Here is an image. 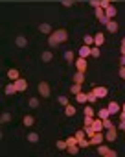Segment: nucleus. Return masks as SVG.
<instances>
[{
	"mask_svg": "<svg viewBox=\"0 0 125 157\" xmlns=\"http://www.w3.org/2000/svg\"><path fill=\"white\" fill-rule=\"evenodd\" d=\"M53 37H55V41L61 44V43H65L66 39H68V32L66 30H62V28H59V30H53V33H52Z\"/></svg>",
	"mask_w": 125,
	"mask_h": 157,
	"instance_id": "1",
	"label": "nucleus"
},
{
	"mask_svg": "<svg viewBox=\"0 0 125 157\" xmlns=\"http://www.w3.org/2000/svg\"><path fill=\"white\" fill-rule=\"evenodd\" d=\"M98 153L103 155V157H116V155H118L116 150H109V148L103 146V144H98Z\"/></svg>",
	"mask_w": 125,
	"mask_h": 157,
	"instance_id": "2",
	"label": "nucleus"
},
{
	"mask_svg": "<svg viewBox=\"0 0 125 157\" xmlns=\"http://www.w3.org/2000/svg\"><path fill=\"white\" fill-rule=\"evenodd\" d=\"M37 89H39V94H41L42 98H48V96L52 94V89H50V85H48L46 82H41Z\"/></svg>",
	"mask_w": 125,
	"mask_h": 157,
	"instance_id": "3",
	"label": "nucleus"
},
{
	"mask_svg": "<svg viewBox=\"0 0 125 157\" xmlns=\"http://www.w3.org/2000/svg\"><path fill=\"white\" fill-rule=\"evenodd\" d=\"M13 83H15V87H17L19 93H24V91L28 89V82L24 80V78H19V80H15Z\"/></svg>",
	"mask_w": 125,
	"mask_h": 157,
	"instance_id": "4",
	"label": "nucleus"
},
{
	"mask_svg": "<svg viewBox=\"0 0 125 157\" xmlns=\"http://www.w3.org/2000/svg\"><path fill=\"white\" fill-rule=\"evenodd\" d=\"M116 126H110V128H107V133H105V139L109 140V142H114L116 140Z\"/></svg>",
	"mask_w": 125,
	"mask_h": 157,
	"instance_id": "5",
	"label": "nucleus"
},
{
	"mask_svg": "<svg viewBox=\"0 0 125 157\" xmlns=\"http://www.w3.org/2000/svg\"><path fill=\"white\" fill-rule=\"evenodd\" d=\"M103 139H105V135H101V131H96V133L90 137V144L98 146V144H101V142H103Z\"/></svg>",
	"mask_w": 125,
	"mask_h": 157,
	"instance_id": "6",
	"label": "nucleus"
},
{
	"mask_svg": "<svg viewBox=\"0 0 125 157\" xmlns=\"http://www.w3.org/2000/svg\"><path fill=\"white\" fill-rule=\"evenodd\" d=\"M74 63H76V68H77V70H81V72L87 70V59H85V57H79V59H76Z\"/></svg>",
	"mask_w": 125,
	"mask_h": 157,
	"instance_id": "7",
	"label": "nucleus"
},
{
	"mask_svg": "<svg viewBox=\"0 0 125 157\" xmlns=\"http://www.w3.org/2000/svg\"><path fill=\"white\" fill-rule=\"evenodd\" d=\"M94 93H96V96H98V98H105V96L109 94V89L99 85V87H94Z\"/></svg>",
	"mask_w": 125,
	"mask_h": 157,
	"instance_id": "8",
	"label": "nucleus"
},
{
	"mask_svg": "<svg viewBox=\"0 0 125 157\" xmlns=\"http://www.w3.org/2000/svg\"><path fill=\"white\" fill-rule=\"evenodd\" d=\"M107 109H109V113H110V115H116V113H120L121 105H120L118 102H110V104L107 105Z\"/></svg>",
	"mask_w": 125,
	"mask_h": 157,
	"instance_id": "9",
	"label": "nucleus"
},
{
	"mask_svg": "<svg viewBox=\"0 0 125 157\" xmlns=\"http://www.w3.org/2000/svg\"><path fill=\"white\" fill-rule=\"evenodd\" d=\"M39 32H42V33H46V35H52V33H53V30H52V26H50L48 22L39 24Z\"/></svg>",
	"mask_w": 125,
	"mask_h": 157,
	"instance_id": "10",
	"label": "nucleus"
},
{
	"mask_svg": "<svg viewBox=\"0 0 125 157\" xmlns=\"http://www.w3.org/2000/svg\"><path fill=\"white\" fill-rule=\"evenodd\" d=\"M83 82H85V72L77 70V72L74 74V83H81V85H83Z\"/></svg>",
	"mask_w": 125,
	"mask_h": 157,
	"instance_id": "11",
	"label": "nucleus"
},
{
	"mask_svg": "<svg viewBox=\"0 0 125 157\" xmlns=\"http://www.w3.org/2000/svg\"><path fill=\"white\" fill-rule=\"evenodd\" d=\"M103 43H105V35H103L101 32H98V33L94 35V44H96V46H101Z\"/></svg>",
	"mask_w": 125,
	"mask_h": 157,
	"instance_id": "12",
	"label": "nucleus"
},
{
	"mask_svg": "<svg viewBox=\"0 0 125 157\" xmlns=\"http://www.w3.org/2000/svg\"><path fill=\"white\" fill-rule=\"evenodd\" d=\"M90 48H92V46H88V44L81 46V48H79V57H85V59H87V57L90 56Z\"/></svg>",
	"mask_w": 125,
	"mask_h": 157,
	"instance_id": "13",
	"label": "nucleus"
},
{
	"mask_svg": "<svg viewBox=\"0 0 125 157\" xmlns=\"http://www.w3.org/2000/svg\"><path fill=\"white\" fill-rule=\"evenodd\" d=\"M4 93H6L8 96H11V94H15V93H19V91H17L15 83H8V85H6V89H4Z\"/></svg>",
	"mask_w": 125,
	"mask_h": 157,
	"instance_id": "14",
	"label": "nucleus"
},
{
	"mask_svg": "<svg viewBox=\"0 0 125 157\" xmlns=\"http://www.w3.org/2000/svg\"><path fill=\"white\" fill-rule=\"evenodd\" d=\"M8 78H9L11 82L19 80V78H20V76H19V70H17V68H9V70H8Z\"/></svg>",
	"mask_w": 125,
	"mask_h": 157,
	"instance_id": "15",
	"label": "nucleus"
},
{
	"mask_svg": "<svg viewBox=\"0 0 125 157\" xmlns=\"http://www.w3.org/2000/svg\"><path fill=\"white\" fill-rule=\"evenodd\" d=\"M107 32L116 33V32H118V22H116V21H109V24H107Z\"/></svg>",
	"mask_w": 125,
	"mask_h": 157,
	"instance_id": "16",
	"label": "nucleus"
},
{
	"mask_svg": "<svg viewBox=\"0 0 125 157\" xmlns=\"http://www.w3.org/2000/svg\"><path fill=\"white\" fill-rule=\"evenodd\" d=\"M92 128H94V131H103V120L101 118H94V122H92Z\"/></svg>",
	"mask_w": 125,
	"mask_h": 157,
	"instance_id": "17",
	"label": "nucleus"
},
{
	"mask_svg": "<svg viewBox=\"0 0 125 157\" xmlns=\"http://www.w3.org/2000/svg\"><path fill=\"white\" fill-rule=\"evenodd\" d=\"M41 59H42L44 63H50V61L53 59V54H52L50 50H46V52H42V56H41Z\"/></svg>",
	"mask_w": 125,
	"mask_h": 157,
	"instance_id": "18",
	"label": "nucleus"
},
{
	"mask_svg": "<svg viewBox=\"0 0 125 157\" xmlns=\"http://www.w3.org/2000/svg\"><path fill=\"white\" fill-rule=\"evenodd\" d=\"M76 100H77V104H87L88 96H87V93H79V94H76Z\"/></svg>",
	"mask_w": 125,
	"mask_h": 157,
	"instance_id": "19",
	"label": "nucleus"
},
{
	"mask_svg": "<svg viewBox=\"0 0 125 157\" xmlns=\"http://www.w3.org/2000/svg\"><path fill=\"white\" fill-rule=\"evenodd\" d=\"M98 117H99L101 120H105V118H110V113H109V109H107V107H103V109H99V111H98Z\"/></svg>",
	"mask_w": 125,
	"mask_h": 157,
	"instance_id": "20",
	"label": "nucleus"
},
{
	"mask_svg": "<svg viewBox=\"0 0 125 157\" xmlns=\"http://www.w3.org/2000/svg\"><path fill=\"white\" fill-rule=\"evenodd\" d=\"M105 15H107L109 19H112V17H116V8H114V6L110 4V6H109V8L105 10Z\"/></svg>",
	"mask_w": 125,
	"mask_h": 157,
	"instance_id": "21",
	"label": "nucleus"
},
{
	"mask_svg": "<svg viewBox=\"0 0 125 157\" xmlns=\"http://www.w3.org/2000/svg\"><path fill=\"white\" fill-rule=\"evenodd\" d=\"M15 43H17V46H19V48H24V46L28 44V41H26V37H22V35H19Z\"/></svg>",
	"mask_w": 125,
	"mask_h": 157,
	"instance_id": "22",
	"label": "nucleus"
},
{
	"mask_svg": "<svg viewBox=\"0 0 125 157\" xmlns=\"http://www.w3.org/2000/svg\"><path fill=\"white\" fill-rule=\"evenodd\" d=\"M65 113H66V117H74V115H76V107L68 104V105L65 107Z\"/></svg>",
	"mask_w": 125,
	"mask_h": 157,
	"instance_id": "23",
	"label": "nucleus"
},
{
	"mask_svg": "<svg viewBox=\"0 0 125 157\" xmlns=\"http://www.w3.org/2000/svg\"><path fill=\"white\" fill-rule=\"evenodd\" d=\"M87 96H88V104H96V100H98V96H96V93H94V89H92L90 93H87Z\"/></svg>",
	"mask_w": 125,
	"mask_h": 157,
	"instance_id": "24",
	"label": "nucleus"
},
{
	"mask_svg": "<svg viewBox=\"0 0 125 157\" xmlns=\"http://www.w3.org/2000/svg\"><path fill=\"white\" fill-rule=\"evenodd\" d=\"M28 104H30V107H31V109H37V107H39V100H37L35 96H31Z\"/></svg>",
	"mask_w": 125,
	"mask_h": 157,
	"instance_id": "25",
	"label": "nucleus"
},
{
	"mask_svg": "<svg viewBox=\"0 0 125 157\" xmlns=\"http://www.w3.org/2000/svg\"><path fill=\"white\" fill-rule=\"evenodd\" d=\"M33 122H35V118L31 115H26L24 117V126H33Z\"/></svg>",
	"mask_w": 125,
	"mask_h": 157,
	"instance_id": "26",
	"label": "nucleus"
},
{
	"mask_svg": "<svg viewBox=\"0 0 125 157\" xmlns=\"http://www.w3.org/2000/svg\"><path fill=\"white\" fill-rule=\"evenodd\" d=\"M26 139H28L30 142H39V135H37V133H33V131H31V133H28V137H26Z\"/></svg>",
	"mask_w": 125,
	"mask_h": 157,
	"instance_id": "27",
	"label": "nucleus"
},
{
	"mask_svg": "<svg viewBox=\"0 0 125 157\" xmlns=\"http://www.w3.org/2000/svg\"><path fill=\"white\" fill-rule=\"evenodd\" d=\"M77 146H79V148H87V146H90V140H87V139L83 137V139L77 140Z\"/></svg>",
	"mask_w": 125,
	"mask_h": 157,
	"instance_id": "28",
	"label": "nucleus"
},
{
	"mask_svg": "<svg viewBox=\"0 0 125 157\" xmlns=\"http://www.w3.org/2000/svg\"><path fill=\"white\" fill-rule=\"evenodd\" d=\"M66 151H68L70 155H76V153L79 151V146H77V144H74V146H68V148H66Z\"/></svg>",
	"mask_w": 125,
	"mask_h": 157,
	"instance_id": "29",
	"label": "nucleus"
},
{
	"mask_svg": "<svg viewBox=\"0 0 125 157\" xmlns=\"http://www.w3.org/2000/svg\"><path fill=\"white\" fill-rule=\"evenodd\" d=\"M11 120V115L9 113H2V117H0V122H2V124H8Z\"/></svg>",
	"mask_w": 125,
	"mask_h": 157,
	"instance_id": "30",
	"label": "nucleus"
},
{
	"mask_svg": "<svg viewBox=\"0 0 125 157\" xmlns=\"http://www.w3.org/2000/svg\"><path fill=\"white\" fill-rule=\"evenodd\" d=\"M70 91H72V94H79L81 93V83H74Z\"/></svg>",
	"mask_w": 125,
	"mask_h": 157,
	"instance_id": "31",
	"label": "nucleus"
},
{
	"mask_svg": "<svg viewBox=\"0 0 125 157\" xmlns=\"http://www.w3.org/2000/svg\"><path fill=\"white\" fill-rule=\"evenodd\" d=\"M96 17H98V21H99L101 17H105V10H103V8H96Z\"/></svg>",
	"mask_w": 125,
	"mask_h": 157,
	"instance_id": "32",
	"label": "nucleus"
},
{
	"mask_svg": "<svg viewBox=\"0 0 125 157\" xmlns=\"http://www.w3.org/2000/svg\"><path fill=\"white\" fill-rule=\"evenodd\" d=\"M90 56H92V57H99V48H98V46H92V48H90Z\"/></svg>",
	"mask_w": 125,
	"mask_h": 157,
	"instance_id": "33",
	"label": "nucleus"
},
{
	"mask_svg": "<svg viewBox=\"0 0 125 157\" xmlns=\"http://www.w3.org/2000/svg\"><path fill=\"white\" fill-rule=\"evenodd\" d=\"M85 117H94V107L87 105V107H85Z\"/></svg>",
	"mask_w": 125,
	"mask_h": 157,
	"instance_id": "34",
	"label": "nucleus"
},
{
	"mask_svg": "<svg viewBox=\"0 0 125 157\" xmlns=\"http://www.w3.org/2000/svg\"><path fill=\"white\" fill-rule=\"evenodd\" d=\"M85 133H87V137H92L96 131H94V128H92V126H85Z\"/></svg>",
	"mask_w": 125,
	"mask_h": 157,
	"instance_id": "35",
	"label": "nucleus"
},
{
	"mask_svg": "<svg viewBox=\"0 0 125 157\" xmlns=\"http://www.w3.org/2000/svg\"><path fill=\"white\" fill-rule=\"evenodd\" d=\"M57 148H59V150H66V148H68L66 140H57Z\"/></svg>",
	"mask_w": 125,
	"mask_h": 157,
	"instance_id": "36",
	"label": "nucleus"
},
{
	"mask_svg": "<svg viewBox=\"0 0 125 157\" xmlns=\"http://www.w3.org/2000/svg\"><path fill=\"white\" fill-rule=\"evenodd\" d=\"M48 44H50V46H57L59 43L55 41V37H53V35H48Z\"/></svg>",
	"mask_w": 125,
	"mask_h": 157,
	"instance_id": "37",
	"label": "nucleus"
},
{
	"mask_svg": "<svg viewBox=\"0 0 125 157\" xmlns=\"http://www.w3.org/2000/svg\"><path fill=\"white\" fill-rule=\"evenodd\" d=\"M65 59H66V61H74V52L66 50V52H65Z\"/></svg>",
	"mask_w": 125,
	"mask_h": 157,
	"instance_id": "38",
	"label": "nucleus"
},
{
	"mask_svg": "<svg viewBox=\"0 0 125 157\" xmlns=\"http://www.w3.org/2000/svg\"><path fill=\"white\" fill-rule=\"evenodd\" d=\"M66 144H68V146H74V144H77V139H76V135H74V137H68V139H66Z\"/></svg>",
	"mask_w": 125,
	"mask_h": 157,
	"instance_id": "39",
	"label": "nucleus"
},
{
	"mask_svg": "<svg viewBox=\"0 0 125 157\" xmlns=\"http://www.w3.org/2000/svg\"><path fill=\"white\" fill-rule=\"evenodd\" d=\"M57 100H59V104H62V105H65V107H66V105H68V104H70V102H68V98H66V96H59V98H57Z\"/></svg>",
	"mask_w": 125,
	"mask_h": 157,
	"instance_id": "40",
	"label": "nucleus"
},
{
	"mask_svg": "<svg viewBox=\"0 0 125 157\" xmlns=\"http://www.w3.org/2000/svg\"><path fill=\"white\" fill-rule=\"evenodd\" d=\"M85 44H88V46L94 44V37L92 35H85Z\"/></svg>",
	"mask_w": 125,
	"mask_h": 157,
	"instance_id": "41",
	"label": "nucleus"
},
{
	"mask_svg": "<svg viewBox=\"0 0 125 157\" xmlns=\"http://www.w3.org/2000/svg\"><path fill=\"white\" fill-rule=\"evenodd\" d=\"M83 137H87L85 129H79V131H76V139H77V140H79V139H83Z\"/></svg>",
	"mask_w": 125,
	"mask_h": 157,
	"instance_id": "42",
	"label": "nucleus"
},
{
	"mask_svg": "<svg viewBox=\"0 0 125 157\" xmlns=\"http://www.w3.org/2000/svg\"><path fill=\"white\" fill-rule=\"evenodd\" d=\"M110 6V2H109V0H99V8H103V10H107Z\"/></svg>",
	"mask_w": 125,
	"mask_h": 157,
	"instance_id": "43",
	"label": "nucleus"
},
{
	"mask_svg": "<svg viewBox=\"0 0 125 157\" xmlns=\"http://www.w3.org/2000/svg\"><path fill=\"white\" fill-rule=\"evenodd\" d=\"M61 4L65 6V8H72V6H74V0H62Z\"/></svg>",
	"mask_w": 125,
	"mask_h": 157,
	"instance_id": "44",
	"label": "nucleus"
},
{
	"mask_svg": "<svg viewBox=\"0 0 125 157\" xmlns=\"http://www.w3.org/2000/svg\"><path fill=\"white\" fill-rule=\"evenodd\" d=\"M110 126H114V124L110 122V118H105V120H103V129H107V128H110Z\"/></svg>",
	"mask_w": 125,
	"mask_h": 157,
	"instance_id": "45",
	"label": "nucleus"
},
{
	"mask_svg": "<svg viewBox=\"0 0 125 157\" xmlns=\"http://www.w3.org/2000/svg\"><path fill=\"white\" fill-rule=\"evenodd\" d=\"M88 4L96 10V8H99V0H88Z\"/></svg>",
	"mask_w": 125,
	"mask_h": 157,
	"instance_id": "46",
	"label": "nucleus"
},
{
	"mask_svg": "<svg viewBox=\"0 0 125 157\" xmlns=\"http://www.w3.org/2000/svg\"><path fill=\"white\" fill-rule=\"evenodd\" d=\"M94 122V117H85V126H92Z\"/></svg>",
	"mask_w": 125,
	"mask_h": 157,
	"instance_id": "47",
	"label": "nucleus"
},
{
	"mask_svg": "<svg viewBox=\"0 0 125 157\" xmlns=\"http://www.w3.org/2000/svg\"><path fill=\"white\" fill-rule=\"evenodd\" d=\"M120 78H123V80H125V67L120 68Z\"/></svg>",
	"mask_w": 125,
	"mask_h": 157,
	"instance_id": "48",
	"label": "nucleus"
},
{
	"mask_svg": "<svg viewBox=\"0 0 125 157\" xmlns=\"http://www.w3.org/2000/svg\"><path fill=\"white\" fill-rule=\"evenodd\" d=\"M118 128H120V129H123V131H125V120H120V124H118Z\"/></svg>",
	"mask_w": 125,
	"mask_h": 157,
	"instance_id": "49",
	"label": "nucleus"
},
{
	"mask_svg": "<svg viewBox=\"0 0 125 157\" xmlns=\"http://www.w3.org/2000/svg\"><path fill=\"white\" fill-rule=\"evenodd\" d=\"M120 65L125 67V54H121V59H120Z\"/></svg>",
	"mask_w": 125,
	"mask_h": 157,
	"instance_id": "50",
	"label": "nucleus"
},
{
	"mask_svg": "<svg viewBox=\"0 0 125 157\" xmlns=\"http://www.w3.org/2000/svg\"><path fill=\"white\" fill-rule=\"evenodd\" d=\"M120 120H125V111H121V113H120Z\"/></svg>",
	"mask_w": 125,
	"mask_h": 157,
	"instance_id": "51",
	"label": "nucleus"
},
{
	"mask_svg": "<svg viewBox=\"0 0 125 157\" xmlns=\"http://www.w3.org/2000/svg\"><path fill=\"white\" fill-rule=\"evenodd\" d=\"M121 46H125V37H123V39H121Z\"/></svg>",
	"mask_w": 125,
	"mask_h": 157,
	"instance_id": "52",
	"label": "nucleus"
},
{
	"mask_svg": "<svg viewBox=\"0 0 125 157\" xmlns=\"http://www.w3.org/2000/svg\"><path fill=\"white\" fill-rule=\"evenodd\" d=\"M121 111H125V104H123V105H121Z\"/></svg>",
	"mask_w": 125,
	"mask_h": 157,
	"instance_id": "53",
	"label": "nucleus"
},
{
	"mask_svg": "<svg viewBox=\"0 0 125 157\" xmlns=\"http://www.w3.org/2000/svg\"><path fill=\"white\" fill-rule=\"evenodd\" d=\"M109 2H116V0H109Z\"/></svg>",
	"mask_w": 125,
	"mask_h": 157,
	"instance_id": "54",
	"label": "nucleus"
}]
</instances>
